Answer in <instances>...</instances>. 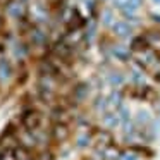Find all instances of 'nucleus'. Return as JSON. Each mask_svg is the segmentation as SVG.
Masks as SVG:
<instances>
[{
  "label": "nucleus",
  "mask_w": 160,
  "mask_h": 160,
  "mask_svg": "<svg viewBox=\"0 0 160 160\" xmlns=\"http://www.w3.org/2000/svg\"><path fill=\"white\" fill-rule=\"evenodd\" d=\"M112 4L129 19H136L138 9L141 7L143 0H112Z\"/></svg>",
  "instance_id": "f257e3e1"
},
{
  "label": "nucleus",
  "mask_w": 160,
  "mask_h": 160,
  "mask_svg": "<svg viewBox=\"0 0 160 160\" xmlns=\"http://www.w3.org/2000/svg\"><path fill=\"white\" fill-rule=\"evenodd\" d=\"M22 124L28 131H38L40 126H42V115L36 110H26L22 114Z\"/></svg>",
  "instance_id": "f03ea898"
},
{
  "label": "nucleus",
  "mask_w": 160,
  "mask_h": 160,
  "mask_svg": "<svg viewBox=\"0 0 160 160\" xmlns=\"http://www.w3.org/2000/svg\"><path fill=\"white\" fill-rule=\"evenodd\" d=\"M103 126L108 129H115L121 126V119H119V114L114 110H105L103 112Z\"/></svg>",
  "instance_id": "7ed1b4c3"
},
{
  "label": "nucleus",
  "mask_w": 160,
  "mask_h": 160,
  "mask_svg": "<svg viewBox=\"0 0 160 160\" xmlns=\"http://www.w3.org/2000/svg\"><path fill=\"white\" fill-rule=\"evenodd\" d=\"M112 29H114V33L117 36H122V38H128V36L132 35V28L129 22L126 21H119V22H114L112 24Z\"/></svg>",
  "instance_id": "20e7f679"
},
{
  "label": "nucleus",
  "mask_w": 160,
  "mask_h": 160,
  "mask_svg": "<svg viewBox=\"0 0 160 160\" xmlns=\"http://www.w3.org/2000/svg\"><path fill=\"white\" fill-rule=\"evenodd\" d=\"M91 141H93V138H91L88 132H83V134L78 136V141L76 143H78V146H79V148H86V146L91 145Z\"/></svg>",
  "instance_id": "39448f33"
},
{
  "label": "nucleus",
  "mask_w": 160,
  "mask_h": 160,
  "mask_svg": "<svg viewBox=\"0 0 160 160\" xmlns=\"http://www.w3.org/2000/svg\"><path fill=\"white\" fill-rule=\"evenodd\" d=\"M119 160H139V155H138V152L132 148V150H128V152H121Z\"/></svg>",
  "instance_id": "423d86ee"
},
{
  "label": "nucleus",
  "mask_w": 160,
  "mask_h": 160,
  "mask_svg": "<svg viewBox=\"0 0 160 160\" xmlns=\"http://www.w3.org/2000/svg\"><path fill=\"white\" fill-rule=\"evenodd\" d=\"M152 2H153L155 5H160V0H152Z\"/></svg>",
  "instance_id": "0eeeda50"
}]
</instances>
